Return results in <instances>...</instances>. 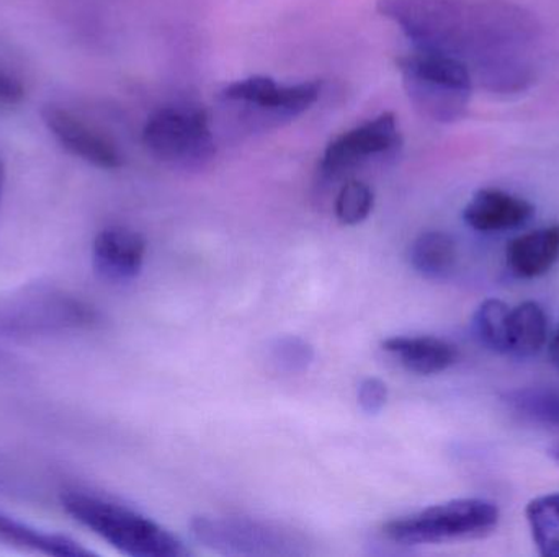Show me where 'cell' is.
Masks as SVG:
<instances>
[{"mask_svg":"<svg viewBox=\"0 0 559 557\" xmlns=\"http://www.w3.org/2000/svg\"><path fill=\"white\" fill-rule=\"evenodd\" d=\"M0 538L48 556L81 557L94 555L91 549H85L81 543L74 542L68 536L45 532V530L36 529L29 523L13 519V517L3 512H0Z\"/></svg>","mask_w":559,"mask_h":557,"instance_id":"2e32d148","label":"cell"},{"mask_svg":"<svg viewBox=\"0 0 559 557\" xmlns=\"http://www.w3.org/2000/svg\"><path fill=\"white\" fill-rule=\"evenodd\" d=\"M511 307L501 300H486L476 310L473 329L483 346L508 355V326Z\"/></svg>","mask_w":559,"mask_h":557,"instance_id":"ffe728a7","label":"cell"},{"mask_svg":"<svg viewBox=\"0 0 559 557\" xmlns=\"http://www.w3.org/2000/svg\"><path fill=\"white\" fill-rule=\"evenodd\" d=\"M62 509L98 538L131 557H186L190 549L150 517L85 491H66Z\"/></svg>","mask_w":559,"mask_h":557,"instance_id":"7a4b0ae2","label":"cell"},{"mask_svg":"<svg viewBox=\"0 0 559 557\" xmlns=\"http://www.w3.org/2000/svg\"><path fill=\"white\" fill-rule=\"evenodd\" d=\"M502 401L525 421L559 428V388L532 386L512 389L506 392Z\"/></svg>","mask_w":559,"mask_h":557,"instance_id":"ac0fdd59","label":"cell"},{"mask_svg":"<svg viewBox=\"0 0 559 557\" xmlns=\"http://www.w3.org/2000/svg\"><path fill=\"white\" fill-rule=\"evenodd\" d=\"M144 146L157 159L179 166H202L215 156L210 118L199 107H163L147 118Z\"/></svg>","mask_w":559,"mask_h":557,"instance_id":"8992f818","label":"cell"},{"mask_svg":"<svg viewBox=\"0 0 559 557\" xmlns=\"http://www.w3.org/2000/svg\"><path fill=\"white\" fill-rule=\"evenodd\" d=\"M525 517L538 553L545 557H559V493L532 500Z\"/></svg>","mask_w":559,"mask_h":557,"instance_id":"d6986e66","label":"cell"},{"mask_svg":"<svg viewBox=\"0 0 559 557\" xmlns=\"http://www.w3.org/2000/svg\"><path fill=\"white\" fill-rule=\"evenodd\" d=\"M396 64L411 101L424 117L439 123L465 117L475 82L463 62L442 52L416 49L401 56Z\"/></svg>","mask_w":559,"mask_h":557,"instance_id":"277c9868","label":"cell"},{"mask_svg":"<svg viewBox=\"0 0 559 557\" xmlns=\"http://www.w3.org/2000/svg\"><path fill=\"white\" fill-rule=\"evenodd\" d=\"M388 401V388L381 379L367 378L358 386V404L367 414L383 411Z\"/></svg>","mask_w":559,"mask_h":557,"instance_id":"7402d4cb","label":"cell"},{"mask_svg":"<svg viewBox=\"0 0 559 557\" xmlns=\"http://www.w3.org/2000/svg\"><path fill=\"white\" fill-rule=\"evenodd\" d=\"M548 340L547 313L535 301L511 307L508 326V355L531 359Z\"/></svg>","mask_w":559,"mask_h":557,"instance_id":"9a60e30c","label":"cell"},{"mask_svg":"<svg viewBox=\"0 0 559 557\" xmlns=\"http://www.w3.org/2000/svg\"><path fill=\"white\" fill-rule=\"evenodd\" d=\"M509 270L532 280L550 271L559 261V225L535 229L512 239L506 249Z\"/></svg>","mask_w":559,"mask_h":557,"instance_id":"5bb4252c","label":"cell"},{"mask_svg":"<svg viewBox=\"0 0 559 557\" xmlns=\"http://www.w3.org/2000/svg\"><path fill=\"white\" fill-rule=\"evenodd\" d=\"M417 49L452 56L491 94L527 90L540 68L542 25L509 0H378Z\"/></svg>","mask_w":559,"mask_h":557,"instance_id":"6da1fadb","label":"cell"},{"mask_svg":"<svg viewBox=\"0 0 559 557\" xmlns=\"http://www.w3.org/2000/svg\"><path fill=\"white\" fill-rule=\"evenodd\" d=\"M498 507L485 499H456L390 520L383 535L401 546L473 542L491 535L499 525Z\"/></svg>","mask_w":559,"mask_h":557,"instance_id":"5b68a950","label":"cell"},{"mask_svg":"<svg viewBox=\"0 0 559 557\" xmlns=\"http://www.w3.org/2000/svg\"><path fill=\"white\" fill-rule=\"evenodd\" d=\"M100 314L87 301L48 284H29L0 298V337L43 339L94 329Z\"/></svg>","mask_w":559,"mask_h":557,"instance_id":"3957f363","label":"cell"},{"mask_svg":"<svg viewBox=\"0 0 559 557\" xmlns=\"http://www.w3.org/2000/svg\"><path fill=\"white\" fill-rule=\"evenodd\" d=\"M200 542L210 548H225L226 552L271 555V548L286 545L285 536L277 530L245 522V520L199 519L193 525Z\"/></svg>","mask_w":559,"mask_h":557,"instance_id":"7c38bea8","label":"cell"},{"mask_svg":"<svg viewBox=\"0 0 559 557\" xmlns=\"http://www.w3.org/2000/svg\"><path fill=\"white\" fill-rule=\"evenodd\" d=\"M25 98V88L12 75L0 71V105H19Z\"/></svg>","mask_w":559,"mask_h":557,"instance_id":"cb8c5ba5","label":"cell"},{"mask_svg":"<svg viewBox=\"0 0 559 557\" xmlns=\"http://www.w3.org/2000/svg\"><path fill=\"white\" fill-rule=\"evenodd\" d=\"M414 270L429 280H442L455 270L459 249L452 235L442 231L423 232L409 249Z\"/></svg>","mask_w":559,"mask_h":557,"instance_id":"e0dca14e","label":"cell"},{"mask_svg":"<svg viewBox=\"0 0 559 557\" xmlns=\"http://www.w3.org/2000/svg\"><path fill=\"white\" fill-rule=\"evenodd\" d=\"M0 359H2V355H0Z\"/></svg>","mask_w":559,"mask_h":557,"instance_id":"83f0119b","label":"cell"},{"mask_svg":"<svg viewBox=\"0 0 559 557\" xmlns=\"http://www.w3.org/2000/svg\"><path fill=\"white\" fill-rule=\"evenodd\" d=\"M534 213V205L521 196L499 189H481L465 206L463 219L475 231L492 234L522 228Z\"/></svg>","mask_w":559,"mask_h":557,"instance_id":"8fae6325","label":"cell"},{"mask_svg":"<svg viewBox=\"0 0 559 557\" xmlns=\"http://www.w3.org/2000/svg\"><path fill=\"white\" fill-rule=\"evenodd\" d=\"M403 144L397 118L391 111L345 131L325 147L319 170L325 177H337L370 157L396 153Z\"/></svg>","mask_w":559,"mask_h":557,"instance_id":"52a82bcc","label":"cell"},{"mask_svg":"<svg viewBox=\"0 0 559 557\" xmlns=\"http://www.w3.org/2000/svg\"><path fill=\"white\" fill-rule=\"evenodd\" d=\"M146 252V241L140 232L123 226H111L95 238L92 265L102 280L128 283L143 270Z\"/></svg>","mask_w":559,"mask_h":557,"instance_id":"30bf717a","label":"cell"},{"mask_svg":"<svg viewBox=\"0 0 559 557\" xmlns=\"http://www.w3.org/2000/svg\"><path fill=\"white\" fill-rule=\"evenodd\" d=\"M275 356L289 370L305 368L312 359L311 349L298 339H286L278 343Z\"/></svg>","mask_w":559,"mask_h":557,"instance_id":"603a6c76","label":"cell"},{"mask_svg":"<svg viewBox=\"0 0 559 557\" xmlns=\"http://www.w3.org/2000/svg\"><path fill=\"white\" fill-rule=\"evenodd\" d=\"M373 190L360 180H348L335 198V216L345 226H357L373 211Z\"/></svg>","mask_w":559,"mask_h":557,"instance_id":"44dd1931","label":"cell"},{"mask_svg":"<svg viewBox=\"0 0 559 557\" xmlns=\"http://www.w3.org/2000/svg\"><path fill=\"white\" fill-rule=\"evenodd\" d=\"M550 457L559 464V444L550 448Z\"/></svg>","mask_w":559,"mask_h":557,"instance_id":"4316f807","label":"cell"},{"mask_svg":"<svg viewBox=\"0 0 559 557\" xmlns=\"http://www.w3.org/2000/svg\"><path fill=\"white\" fill-rule=\"evenodd\" d=\"M319 94H321L319 82L280 85L267 75H252L229 84L222 92V98L231 104L251 105L259 110L289 118L305 113L318 101Z\"/></svg>","mask_w":559,"mask_h":557,"instance_id":"ba28073f","label":"cell"},{"mask_svg":"<svg viewBox=\"0 0 559 557\" xmlns=\"http://www.w3.org/2000/svg\"><path fill=\"white\" fill-rule=\"evenodd\" d=\"M381 347L407 372L416 375H439L459 362V349L439 337H391Z\"/></svg>","mask_w":559,"mask_h":557,"instance_id":"4fadbf2b","label":"cell"},{"mask_svg":"<svg viewBox=\"0 0 559 557\" xmlns=\"http://www.w3.org/2000/svg\"><path fill=\"white\" fill-rule=\"evenodd\" d=\"M41 117L52 136L69 153L100 169H120L123 157L110 137L105 136L71 111L56 105L43 108Z\"/></svg>","mask_w":559,"mask_h":557,"instance_id":"9c48e42d","label":"cell"},{"mask_svg":"<svg viewBox=\"0 0 559 557\" xmlns=\"http://www.w3.org/2000/svg\"><path fill=\"white\" fill-rule=\"evenodd\" d=\"M3 183H5V170H3L2 162H0V199H2Z\"/></svg>","mask_w":559,"mask_h":557,"instance_id":"484cf974","label":"cell"},{"mask_svg":"<svg viewBox=\"0 0 559 557\" xmlns=\"http://www.w3.org/2000/svg\"><path fill=\"white\" fill-rule=\"evenodd\" d=\"M550 359L554 365L559 370V327L550 342Z\"/></svg>","mask_w":559,"mask_h":557,"instance_id":"d4e9b609","label":"cell"}]
</instances>
